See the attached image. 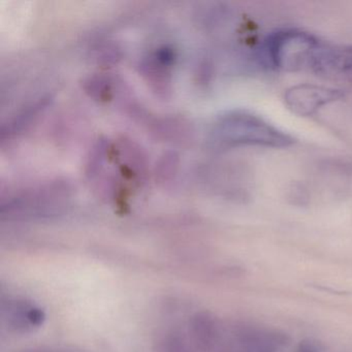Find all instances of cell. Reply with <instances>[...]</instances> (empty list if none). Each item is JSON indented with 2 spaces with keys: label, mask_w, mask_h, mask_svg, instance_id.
<instances>
[{
  "label": "cell",
  "mask_w": 352,
  "mask_h": 352,
  "mask_svg": "<svg viewBox=\"0 0 352 352\" xmlns=\"http://www.w3.org/2000/svg\"><path fill=\"white\" fill-rule=\"evenodd\" d=\"M215 135L220 143L228 146L283 148L294 143L289 135L248 112L224 116L216 127Z\"/></svg>",
  "instance_id": "cell-1"
},
{
  "label": "cell",
  "mask_w": 352,
  "mask_h": 352,
  "mask_svg": "<svg viewBox=\"0 0 352 352\" xmlns=\"http://www.w3.org/2000/svg\"><path fill=\"white\" fill-rule=\"evenodd\" d=\"M319 41L296 30H278L261 45L259 58L263 65L276 69H296L310 67Z\"/></svg>",
  "instance_id": "cell-2"
},
{
  "label": "cell",
  "mask_w": 352,
  "mask_h": 352,
  "mask_svg": "<svg viewBox=\"0 0 352 352\" xmlns=\"http://www.w3.org/2000/svg\"><path fill=\"white\" fill-rule=\"evenodd\" d=\"M341 96V92L333 88L302 84L294 86L286 91L285 102L296 114L311 116Z\"/></svg>",
  "instance_id": "cell-3"
},
{
  "label": "cell",
  "mask_w": 352,
  "mask_h": 352,
  "mask_svg": "<svg viewBox=\"0 0 352 352\" xmlns=\"http://www.w3.org/2000/svg\"><path fill=\"white\" fill-rule=\"evenodd\" d=\"M310 69L327 76H352V47L319 43L313 54Z\"/></svg>",
  "instance_id": "cell-4"
},
{
  "label": "cell",
  "mask_w": 352,
  "mask_h": 352,
  "mask_svg": "<svg viewBox=\"0 0 352 352\" xmlns=\"http://www.w3.org/2000/svg\"><path fill=\"white\" fill-rule=\"evenodd\" d=\"M10 318L18 329H28L41 327L46 318L42 309L28 302H17L10 308Z\"/></svg>",
  "instance_id": "cell-5"
},
{
  "label": "cell",
  "mask_w": 352,
  "mask_h": 352,
  "mask_svg": "<svg viewBox=\"0 0 352 352\" xmlns=\"http://www.w3.org/2000/svg\"><path fill=\"white\" fill-rule=\"evenodd\" d=\"M296 352H318V350L312 345V344L302 342L296 348Z\"/></svg>",
  "instance_id": "cell-6"
}]
</instances>
